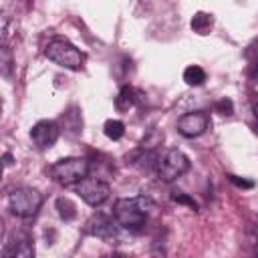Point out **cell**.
<instances>
[{"mask_svg": "<svg viewBox=\"0 0 258 258\" xmlns=\"http://www.w3.org/2000/svg\"><path fill=\"white\" fill-rule=\"evenodd\" d=\"M254 115H256V117H258V99H256V101H254Z\"/></svg>", "mask_w": 258, "mask_h": 258, "instance_id": "7402d4cb", "label": "cell"}, {"mask_svg": "<svg viewBox=\"0 0 258 258\" xmlns=\"http://www.w3.org/2000/svg\"><path fill=\"white\" fill-rule=\"evenodd\" d=\"M250 77H252V79H256V77H258V56L250 62Z\"/></svg>", "mask_w": 258, "mask_h": 258, "instance_id": "ffe728a7", "label": "cell"}, {"mask_svg": "<svg viewBox=\"0 0 258 258\" xmlns=\"http://www.w3.org/2000/svg\"><path fill=\"white\" fill-rule=\"evenodd\" d=\"M60 137V129L54 121L42 119L38 123H34V127L30 129V139L38 149H48L52 147Z\"/></svg>", "mask_w": 258, "mask_h": 258, "instance_id": "9c48e42d", "label": "cell"}, {"mask_svg": "<svg viewBox=\"0 0 258 258\" xmlns=\"http://www.w3.org/2000/svg\"><path fill=\"white\" fill-rule=\"evenodd\" d=\"M123 228H121V224L117 222V218L111 214H103V212H99V214H93L91 218H89V222H87V228H85V232L87 234H91V236H95V238H101V240H105V242H109V244H113V240H117L119 238V232H121Z\"/></svg>", "mask_w": 258, "mask_h": 258, "instance_id": "8992f818", "label": "cell"}, {"mask_svg": "<svg viewBox=\"0 0 258 258\" xmlns=\"http://www.w3.org/2000/svg\"><path fill=\"white\" fill-rule=\"evenodd\" d=\"M155 210V204L147 196H137V198H121L113 206V216L121 224L123 230L127 232H139L151 212Z\"/></svg>", "mask_w": 258, "mask_h": 258, "instance_id": "6da1fadb", "label": "cell"}, {"mask_svg": "<svg viewBox=\"0 0 258 258\" xmlns=\"http://www.w3.org/2000/svg\"><path fill=\"white\" fill-rule=\"evenodd\" d=\"M133 103H135V91H133L131 87H123V89L119 91L117 101H115L117 109H119V111H129V107H133Z\"/></svg>", "mask_w": 258, "mask_h": 258, "instance_id": "9a60e30c", "label": "cell"}, {"mask_svg": "<svg viewBox=\"0 0 258 258\" xmlns=\"http://www.w3.org/2000/svg\"><path fill=\"white\" fill-rule=\"evenodd\" d=\"M56 212H58L60 220H64V222H71V220L77 218V206H75V202H73L71 198H67V196H60V198L56 200Z\"/></svg>", "mask_w": 258, "mask_h": 258, "instance_id": "4fadbf2b", "label": "cell"}, {"mask_svg": "<svg viewBox=\"0 0 258 258\" xmlns=\"http://www.w3.org/2000/svg\"><path fill=\"white\" fill-rule=\"evenodd\" d=\"M206 79H208L206 71L202 67H198V64H189V67L183 69V81L189 87H200V85L206 83Z\"/></svg>", "mask_w": 258, "mask_h": 258, "instance_id": "7c38bea8", "label": "cell"}, {"mask_svg": "<svg viewBox=\"0 0 258 258\" xmlns=\"http://www.w3.org/2000/svg\"><path fill=\"white\" fill-rule=\"evenodd\" d=\"M2 256L4 258H32L34 256L32 238L28 234H24V232L12 234V238L2 248Z\"/></svg>", "mask_w": 258, "mask_h": 258, "instance_id": "30bf717a", "label": "cell"}, {"mask_svg": "<svg viewBox=\"0 0 258 258\" xmlns=\"http://www.w3.org/2000/svg\"><path fill=\"white\" fill-rule=\"evenodd\" d=\"M171 200H173V202H177V204H183V206H187V208H191V210H198L196 200H194L191 196H187V194L179 191V189H173V191H171Z\"/></svg>", "mask_w": 258, "mask_h": 258, "instance_id": "2e32d148", "label": "cell"}, {"mask_svg": "<svg viewBox=\"0 0 258 258\" xmlns=\"http://www.w3.org/2000/svg\"><path fill=\"white\" fill-rule=\"evenodd\" d=\"M187 169H189V159H187V155L183 151H179V149H165V151L157 153L155 175L161 181H165V183L175 181Z\"/></svg>", "mask_w": 258, "mask_h": 258, "instance_id": "277c9868", "label": "cell"}, {"mask_svg": "<svg viewBox=\"0 0 258 258\" xmlns=\"http://www.w3.org/2000/svg\"><path fill=\"white\" fill-rule=\"evenodd\" d=\"M214 109L220 113V115H232L234 113V103L230 101V99H220V101H216V105H214Z\"/></svg>", "mask_w": 258, "mask_h": 258, "instance_id": "e0dca14e", "label": "cell"}, {"mask_svg": "<svg viewBox=\"0 0 258 258\" xmlns=\"http://www.w3.org/2000/svg\"><path fill=\"white\" fill-rule=\"evenodd\" d=\"M103 133H105L109 139L117 141V139H121V137L125 135V125H123V121H119V119H109V121H105V125H103Z\"/></svg>", "mask_w": 258, "mask_h": 258, "instance_id": "5bb4252c", "label": "cell"}, {"mask_svg": "<svg viewBox=\"0 0 258 258\" xmlns=\"http://www.w3.org/2000/svg\"><path fill=\"white\" fill-rule=\"evenodd\" d=\"M10 64H12V56H10L8 46H4V48H2V73H4V75L10 73Z\"/></svg>", "mask_w": 258, "mask_h": 258, "instance_id": "d6986e66", "label": "cell"}, {"mask_svg": "<svg viewBox=\"0 0 258 258\" xmlns=\"http://www.w3.org/2000/svg\"><path fill=\"white\" fill-rule=\"evenodd\" d=\"M91 171V163L85 157H64L54 161L48 167L50 177L60 183V185H77L79 181H83Z\"/></svg>", "mask_w": 258, "mask_h": 258, "instance_id": "7a4b0ae2", "label": "cell"}, {"mask_svg": "<svg viewBox=\"0 0 258 258\" xmlns=\"http://www.w3.org/2000/svg\"><path fill=\"white\" fill-rule=\"evenodd\" d=\"M77 194H79V198H81L87 206L97 208V206H101V204H105V202L109 200L111 187H109V183L103 181L101 177H89V175H87L83 181L77 183Z\"/></svg>", "mask_w": 258, "mask_h": 258, "instance_id": "52a82bcc", "label": "cell"}, {"mask_svg": "<svg viewBox=\"0 0 258 258\" xmlns=\"http://www.w3.org/2000/svg\"><path fill=\"white\" fill-rule=\"evenodd\" d=\"M44 56L50 62H54L62 69H69V71H81L85 64V54L64 38L50 40L44 48Z\"/></svg>", "mask_w": 258, "mask_h": 258, "instance_id": "3957f363", "label": "cell"}, {"mask_svg": "<svg viewBox=\"0 0 258 258\" xmlns=\"http://www.w3.org/2000/svg\"><path fill=\"white\" fill-rule=\"evenodd\" d=\"M228 179L236 185V187H242V189H250V187H254V181L252 179H244V177H238V175H228Z\"/></svg>", "mask_w": 258, "mask_h": 258, "instance_id": "ac0fdd59", "label": "cell"}, {"mask_svg": "<svg viewBox=\"0 0 258 258\" xmlns=\"http://www.w3.org/2000/svg\"><path fill=\"white\" fill-rule=\"evenodd\" d=\"M208 127H210V115L204 111H191L177 119V131H179V135H183L187 139L204 135L208 131Z\"/></svg>", "mask_w": 258, "mask_h": 258, "instance_id": "ba28073f", "label": "cell"}, {"mask_svg": "<svg viewBox=\"0 0 258 258\" xmlns=\"http://www.w3.org/2000/svg\"><path fill=\"white\" fill-rule=\"evenodd\" d=\"M191 30L194 32H198V34H208L210 30H212V26H214V18H212V14H208V12H196L194 16H191Z\"/></svg>", "mask_w": 258, "mask_h": 258, "instance_id": "8fae6325", "label": "cell"}, {"mask_svg": "<svg viewBox=\"0 0 258 258\" xmlns=\"http://www.w3.org/2000/svg\"><path fill=\"white\" fill-rule=\"evenodd\" d=\"M2 159H4V167H10V165L14 163V159H12V155H10V153H4V155H2Z\"/></svg>", "mask_w": 258, "mask_h": 258, "instance_id": "44dd1931", "label": "cell"}, {"mask_svg": "<svg viewBox=\"0 0 258 258\" xmlns=\"http://www.w3.org/2000/svg\"><path fill=\"white\" fill-rule=\"evenodd\" d=\"M42 206V194L34 187H16L8 194V208L18 218H32Z\"/></svg>", "mask_w": 258, "mask_h": 258, "instance_id": "5b68a950", "label": "cell"}]
</instances>
